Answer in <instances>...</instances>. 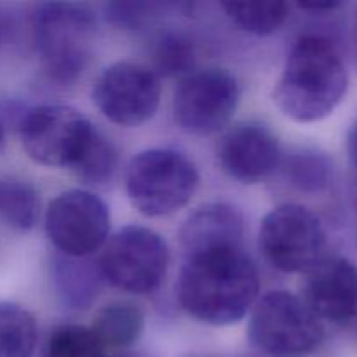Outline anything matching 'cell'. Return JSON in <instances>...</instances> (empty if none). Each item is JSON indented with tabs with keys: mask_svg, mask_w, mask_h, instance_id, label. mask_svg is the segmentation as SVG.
<instances>
[{
	"mask_svg": "<svg viewBox=\"0 0 357 357\" xmlns=\"http://www.w3.org/2000/svg\"><path fill=\"white\" fill-rule=\"evenodd\" d=\"M260 281L243 248L204 251L185 257L178 279V300L194 319L230 326L257 303Z\"/></svg>",
	"mask_w": 357,
	"mask_h": 357,
	"instance_id": "1",
	"label": "cell"
},
{
	"mask_svg": "<svg viewBox=\"0 0 357 357\" xmlns=\"http://www.w3.org/2000/svg\"><path fill=\"white\" fill-rule=\"evenodd\" d=\"M347 86V68L337 45L321 35H303L286 58L274 101L293 121L317 122L340 105Z\"/></svg>",
	"mask_w": 357,
	"mask_h": 357,
	"instance_id": "2",
	"label": "cell"
},
{
	"mask_svg": "<svg viewBox=\"0 0 357 357\" xmlns=\"http://www.w3.org/2000/svg\"><path fill=\"white\" fill-rule=\"evenodd\" d=\"M258 244L265 260L286 274L309 272L324 258L326 230L302 204H281L261 220Z\"/></svg>",
	"mask_w": 357,
	"mask_h": 357,
	"instance_id": "7",
	"label": "cell"
},
{
	"mask_svg": "<svg viewBox=\"0 0 357 357\" xmlns=\"http://www.w3.org/2000/svg\"><path fill=\"white\" fill-rule=\"evenodd\" d=\"M167 265L166 241L146 227L129 225L108 241L98 267L103 279L115 288L146 295L162 284Z\"/></svg>",
	"mask_w": 357,
	"mask_h": 357,
	"instance_id": "8",
	"label": "cell"
},
{
	"mask_svg": "<svg viewBox=\"0 0 357 357\" xmlns=\"http://www.w3.org/2000/svg\"><path fill=\"white\" fill-rule=\"evenodd\" d=\"M145 316L136 305L128 302H115L98 310L93 321V333L100 344L110 351L131 347L142 337Z\"/></svg>",
	"mask_w": 357,
	"mask_h": 357,
	"instance_id": "15",
	"label": "cell"
},
{
	"mask_svg": "<svg viewBox=\"0 0 357 357\" xmlns=\"http://www.w3.org/2000/svg\"><path fill=\"white\" fill-rule=\"evenodd\" d=\"M37 323L24 307L0 302V357H33Z\"/></svg>",
	"mask_w": 357,
	"mask_h": 357,
	"instance_id": "18",
	"label": "cell"
},
{
	"mask_svg": "<svg viewBox=\"0 0 357 357\" xmlns=\"http://www.w3.org/2000/svg\"><path fill=\"white\" fill-rule=\"evenodd\" d=\"M239 98V84L232 73L222 68L201 70L190 73L174 93V119L190 135H213L229 124Z\"/></svg>",
	"mask_w": 357,
	"mask_h": 357,
	"instance_id": "10",
	"label": "cell"
},
{
	"mask_svg": "<svg viewBox=\"0 0 357 357\" xmlns=\"http://www.w3.org/2000/svg\"><path fill=\"white\" fill-rule=\"evenodd\" d=\"M349 153H351V159L354 160L357 166V119L352 124L351 131H349Z\"/></svg>",
	"mask_w": 357,
	"mask_h": 357,
	"instance_id": "26",
	"label": "cell"
},
{
	"mask_svg": "<svg viewBox=\"0 0 357 357\" xmlns=\"http://www.w3.org/2000/svg\"><path fill=\"white\" fill-rule=\"evenodd\" d=\"M199 187L195 164L181 152L150 149L135 155L126 169V192L138 213L160 218L180 211Z\"/></svg>",
	"mask_w": 357,
	"mask_h": 357,
	"instance_id": "4",
	"label": "cell"
},
{
	"mask_svg": "<svg viewBox=\"0 0 357 357\" xmlns=\"http://www.w3.org/2000/svg\"><path fill=\"white\" fill-rule=\"evenodd\" d=\"M180 237L185 257L204 251L243 248V215L229 202H209L188 216L181 227Z\"/></svg>",
	"mask_w": 357,
	"mask_h": 357,
	"instance_id": "14",
	"label": "cell"
},
{
	"mask_svg": "<svg viewBox=\"0 0 357 357\" xmlns=\"http://www.w3.org/2000/svg\"><path fill=\"white\" fill-rule=\"evenodd\" d=\"M42 357H110V354L91 328L65 324L49 333Z\"/></svg>",
	"mask_w": 357,
	"mask_h": 357,
	"instance_id": "21",
	"label": "cell"
},
{
	"mask_svg": "<svg viewBox=\"0 0 357 357\" xmlns=\"http://www.w3.org/2000/svg\"><path fill=\"white\" fill-rule=\"evenodd\" d=\"M218 162L234 180L258 183L281 164V146L264 124L244 122L230 128L218 143Z\"/></svg>",
	"mask_w": 357,
	"mask_h": 357,
	"instance_id": "13",
	"label": "cell"
},
{
	"mask_svg": "<svg viewBox=\"0 0 357 357\" xmlns=\"http://www.w3.org/2000/svg\"><path fill=\"white\" fill-rule=\"evenodd\" d=\"M153 65L157 77L187 75L195 65L194 42L183 33H166L157 42Z\"/></svg>",
	"mask_w": 357,
	"mask_h": 357,
	"instance_id": "22",
	"label": "cell"
},
{
	"mask_svg": "<svg viewBox=\"0 0 357 357\" xmlns=\"http://www.w3.org/2000/svg\"><path fill=\"white\" fill-rule=\"evenodd\" d=\"M303 295L323 323L347 326L357 319V267L342 257H324L307 272Z\"/></svg>",
	"mask_w": 357,
	"mask_h": 357,
	"instance_id": "12",
	"label": "cell"
},
{
	"mask_svg": "<svg viewBox=\"0 0 357 357\" xmlns=\"http://www.w3.org/2000/svg\"><path fill=\"white\" fill-rule=\"evenodd\" d=\"M250 340L271 357H307L324 338L323 323L298 296L271 291L255 303Z\"/></svg>",
	"mask_w": 357,
	"mask_h": 357,
	"instance_id": "6",
	"label": "cell"
},
{
	"mask_svg": "<svg viewBox=\"0 0 357 357\" xmlns=\"http://www.w3.org/2000/svg\"><path fill=\"white\" fill-rule=\"evenodd\" d=\"M45 232L63 257L87 258L107 243L110 211L93 192L72 188L49 204Z\"/></svg>",
	"mask_w": 357,
	"mask_h": 357,
	"instance_id": "9",
	"label": "cell"
},
{
	"mask_svg": "<svg viewBox=\"0 0 357 357\" xmlns=\"http://www.w3.org/2000/svg\"><path fill=\"white\" fill-rule=\"evenodd\" d=\"M37 188L14 176H0V222L17 232H28L38 220Z\"/></svg>",
	"mask_w": 357,
	"mask_h": 357,
	"instance_id": "17",
	"label": "cell"
},
{
	"mask_svg": "<svg viewBox=\"0 0 357 357\" xmlns=\"http://www.w3.org/2000/svg\"><path fill=\"white\" fill-rule=\"evenodd\" d=\"M222 7L237 26L255 35L274 33L288 17L284 2H223Z\"/></svg>",
	"mask_w": 357,
	"mask_h": 357,
	"instance_id": "19",
	"label": "cell"
},
{
	"mask_svg": "<svg viewBox=\"0 0 357 357\" xmlns=\"http://www.w3.org/2000/svg\"><path fill=\"white\" fill-rule=\"evenodd\" d=\"M100 267L94 271L84 258H59L54 267V281L59 296L73 309H87L96 298L101 281Z\"/></svg>",
	"mask_w": 357,
	"mask_h": 357,
	"instance_id": "16",
	"label": "cell"
},
{
	"mask_svg": "<svg viewBox=\"0 0 357 357\" xmlns=\"http://www.w3.org/2000/svg\"><path fill=\"white\" fill-rule=\"evenodd\" d=\"M115 167H117V150L107 136L98 131L73 173L86 183L101 185L114 176Z\"/></svg>",
	"mask_w": 357,
	"mask_h": 357,
	"instance_id": "23",
	"label": "cell"
},
{
	"mask_svg": "<svg viewBox=\"0 0 357 357\" xmlns=\"http://www.w3.org/2000/svg\"><path fill=\"white\" fill-rule=\"evenodd\" d=\"M96 23L82 3H40L33 16V35L42 66L51 80L72 84L87 68Z\"/></svg>",
	"mask_w": 357,
	"mask_h": 357,
	"instance_id": "3",
	"label": "cell"
},
{
	"mask_svg": "<svg viewBox=\"0 0 357 357\" xmlns=\"http://www.w3.org/2000/svg\"><path fill=\"white\" fill-rule=\"evenodd\" d=\"M286 180L302 192H321L331 180V164L323 153L298 150L281 160Z\"/></svg>",
	"mask_w": 357,
	"mask_h": 357,
	"instance_id": "20",
	"label": "cell"
},
{
	"mask_svg": "<svg viewBox=\"0 0 357 357\" xmlns=\"http://www.w3.org/2000/svg\"><path fill=\"white\" fill-rule=\"evenodd\" d=\"M17 135L31 160L49 167L75 169L98 129L79 110L65 105L24 108Z\"/></svg>",
	"mask_w": 357,
	"mask_h": 357,
	"instance_id": "5",
	"label": "cell"
},
{
	"mask_svg": "<svg viewBox=\"0 0 357 357\" xmlns=\"http://www.w3.org/2000/svg\"><path fill=\"white\" fill-rule=\"evenodd\" d=\"M342 3L340 2H300V9L312 10V13H328V10L338 9Z\"/></svg>",
	"mask_w": 357,
	"mask_h": 357,
	"instance_id": "25",
	"label": "cell"
},
{
	"mask_svg": "<svg viewBox=\"0 0 357 357\" xmlns=\"http://www.w3.org/2000/svg\"><path fill=\"white\" fill-rule=\"evenodd\" d=\"M152 6L149 3H110L107 6L108 17L121 26H138L146 17Z\"/></svg>",
	"mask_w": 357,
	"mask_h": 357,
	"instance_id": "24",
	"label": "cell"
},
{
	"mask_svg": "<svg viewBox=\"0 0 357 357\" xmlns=\"http://www.w3.org/2000/svg\"><path fill=\"white\" fill-rule=\"evenodd\" d=\"M93 101L110 122L136 128L155 115L160 103V80L146 66L114 63L94 82Z\"/></svg>",
	"mask_w": 357,
	"mask_h": 357,
	"instance_id": "11",
	"label": "cell"
}]
</instances>
